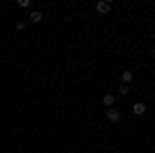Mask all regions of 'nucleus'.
<instances>
[{
	"instance_id": "nucleus-1",
	"label": "nucleus",
	"mask_w": 155,
	"mask_h": 153,
	"mask_svg": "<svg viewBox=\"0 0 155 153\" xmlns=\"http://www.w3.org/2000/svg\"><path fill=\"white\" fill-rule=\"evenodd\" d=\"M106 118L110 120V122H118L120 120V112L116 110V108H107L106 110Z\"/></svg>"
},
{
	"instance_id": "nucleus-2",
	"label": "nucleus",
	"mask_w": 155,
	"mask_h": 153,
	"mask_svg": "<svg viewBox=\"0 0 155 153\" xmlns=\"http://www.w3.org/2000/svg\"><path fill=\"white\" fill-rule=\"evenodd\" d=\"M97 12H101V15H106V12L112 11V2H107V0H101V2H97Z\"/></svg>"
},
{
	"instance_id": "nucleus-3",
	"label": "nucleus",
	"mask_w": 155,
	"mask_h": 153,
	"mask_svg": "<svg viewBox=\"0 0 155 153\" xmlns=\"http://www.w3.org/2000/svg\"><path fill=\"white\" fill-rule=\"evenodd\" d=\"M132 112H134L137 116H143L145 112H147V106H145L143 101H137V104H134V108H132Z\"/></svg>"
},
{
	"instance_id": "nucleus-4",
	"label": "nucleus",
	"mask_w": 155,
	"mask_h": 153,
	"mask_svg": "<svg viewBox=\"0 0 155 153\" xmlns=\"http://www.w3.org/2000/svg\"><path fill=\"white\" fill-rule=\"evenodd\" d=\"M114 101H116V97L112 93H107L106 97H104V104H106V108H114Z\"/></svg>"
},
{
	"instance_id": "nucleus-5",
	"label": "nucleus",
	"mask_w": 155,
	"mask_h": 153,
	"mask_svg": "<svg viewBox=\"0 0 155 153\" xmlns=\"http://www.w3.org/2000/svg\"><path fill=\"white\" fill-rule=\"evenodd\" d=\"M120 79H122V83H124V85H128V83L132 81V72H130V71H124Z\"/></svg>"
},
{
	"instance_id": "nucleus-6",
	"label": "nucleus",
	"mask_w": 155,
	"mask_h": 153,
	"mask_svg": "<svg viewBox=\"0 0 155 153\" xmlns=\"http://www.w3.org/2000/svg\"><path fill=\"white\" fill-rule=\"evenodd\" d=\"M29 17H31V21H33V23H39V21L44 19V15H41L39 11H33L31 15H29Z\"/></svg>"
},
{
	"instance_id": "nucleus-7",
	"label": "nucleus",
	"mask_w": 155,
	"mask_h": 153,
	"mask_svg": "<svg viewBox=\"0 0 155 153\" xmlns=\"http://www.w3.org/2000/svg\"><path fill=\"white\" fill-rule=\"evenodd\" d=\"M128 93H130V87H128V85H120L118 95H122V97H124V95H128Z\"/></svg>"
},
{
	"instance_id": "nucleus-8",
	"label": "nucleus",
	"mask_w": 155,
	"mask_h": 153,
	"mask_svg": "<svg viewBox=\"0 0 155 153\" xmlns=\"http://www.w3.org/2000/svg\"><path fill=\"white\" fill-rule=\"evenodd\" d=\"M19 6H23V8L31 6V0H19Z\"/></svg>"
},
{
	"instance_id": "nucleus-9",
	"label": "nucleus",
	"mask_w": 155,
	"mask_h": 153,
	"mask_svg": "<svg viewBox=\"0 0 155 153\" xmlns=\"http://www.w3.org/2000/svg\"><path fill=\"white\" fill-rule=\"evenodd\" d=\"M17 29L23 31V29H25V21H19V23H17Z\"/></svg>"
}]
</instances>
